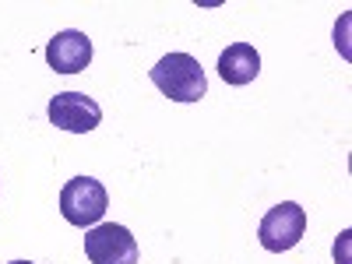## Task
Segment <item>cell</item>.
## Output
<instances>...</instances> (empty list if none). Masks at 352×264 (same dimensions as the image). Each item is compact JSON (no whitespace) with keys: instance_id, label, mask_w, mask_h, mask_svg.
<instances>
[{"instance_id":"cell-1","label":"cell","mask_w":352,"mask_h":264,"mask_svg":"<svg viewBox=\"0 0 352 264\" xmlns=\"http://www.w3.org/2000/svg\"><path fill=\"white\" fill-rule=\"evenodd\" d=\"M152 85L173 102H201L208 96V78L204 67L197 64V56L190 53H166L162 60L148 71Z\"/></svg>"},{"instance_id":"cell-2","label":"cell","mask_w":352,"mask_h":264,"mask_svg":"<svg viewBox=\"0 0 352 264\" xmlns=\"http://www.w3.org/2000/svg\"><path fill=\"white\" fill-rule=\"evenodd\" d=\"M106 208H109V194L92 176H74L60 190V215L78 229H92L106 215Z\"/></svg>"},{"instance_id":"cell-3","label":"cell","mask_w":352,"mask_h":264,"mask_svg":"<svg viewBox=\"0 0 352 264\" xmlns=\"http://www.w3.org/2000/svg\"><path fill=\"white\" fill-rule=\"evenodd\" d=\"M303 232H307V212L300 208L296 201H282V204H275V208L261 219L257 240H261L264 250L285 254V250H292L303 240Z\"/></svg>"},{"instance_id":"cell-4","label":"cell","mask_w":352,"mask_h":264,"mask_svg":"<svg viewBox=\"0 0 352 264\" xmlns=\"http://www.w3.org/2000/svg\"><path fill=\"white\" fill-rule=\"evenodd\" d=\"M85 257L92 264H138V240L127 226L102 222L85 232Z\"/></svg>"},{"instance_id":"cell-5","label":"cell","mask_w":352,"mask_h":264,"mask_svg":"<svg viewBox=\"0 0 352 264\" xmlns=\"http://www.w3.org/2000/svg\"><path fill=\"white\" fill-rule=\"evenodd\" d=\"M50 124L67 134H88L102 124V106L81 92H56L50 99Z\"/></svg>"},{"instance_id":"cell-6","label":"cell","mask_w":352,"mask_h":264,"mask_svg":"<svg viewBox=\"0 0 352 264\" xmlns=\"http://www.w3.org/2000/svg\"><path fill=\"white\" fill-rule=\"evenodd\" d=\"M46 64L56 74H78L92 64V39L78 28H64L46 43Z\"/></svg>"},{"instance_id":"cell-7","label":"cell","mask_w":352,"mask_h":264,"mask_svg":"<svg viewBox=\"0 0 352 264\" xmlns=\"http://www.w3.org/2000/svg\"><path fill=\"white\" fill-rule=\"evenodd\" d=\"M261 74V53L250 46V43H232L222 50L219 56V78L226 85H250L254 78Z\"/></svg>"},{"instance_id":"cell-8","label":"cell","mask_w":352,"mask_h":264,"mask_svg":"<svg viewBox=\"0 0 352 264\" xmlns=\"http://www.w3.org/2000/svg\"><path fill=\"white\" fill-rule=\"evenodd\" d=\"M11 264H32V261H11Z\"/></svg>"}]
</instances>
